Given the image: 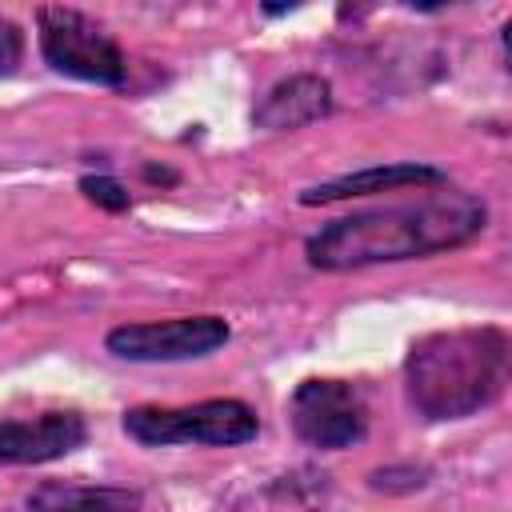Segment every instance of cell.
<instances>
[{
  "label": "cell",
  "instance_id": "obj_13",
  "mask_svg": "<svg viewBox=\"0 0 512 512\" xmlns=\"http://www.w3.org/2000/svg\"><path fill=\"white\" fill-rule=\"evenodd\" d=\"M24 56V32L8 16H0V76H12Z\"/></svg>",
  "mask_w": 512,
  "mask_h": 512
},
{
  "label": "cell",
  "instance_id": "obj_8",
  "mask_svg": "<svg viewBox=\"0 0 512 512\" xmlns=\"http://www.w3.org/2000/svg\"><path fill=\"white\" fill-rule=\"evenodd\" d=\"M448 184V172L424 160H392V164H372L360 172H344L332 180H320L312 188H304L296 200L304 208L316 204H336V200H352V196H376V192H400V188H440Z\"/></svg>",
  "mask_w": 512,
  "mask_h": 512
},
{
  "label": "cell",
  "instance_id": "obj_10",
  "mask_svg": "<svg viewBox=\"0 0 512 512\" xmlns=\"http://www.w3.org/2000/svg\"><path fill=\"white\" fill-rule=\"evenodd\" d=\"M28 512H140L144 492L120 484H76V480H40L24 496Z\"/></svg>",
  "mask_w": 512,
  "mask_h": 512
},
{
  "label": "cell",
  "instance_id": "obj_11",
  "mask_svg": "<svg viewBox=\"0 0 512 512\" xmlns=\"http://www.w3.org/2000/svg\"><path fill=\"white\" fill-rule=\"evenodd\" d=\"M80 192H84L96 208H104V212H128V208H132L128 188H124L116 176H108V172H88V176H80Z\"/></svg>",
  "mask_w": 512,
  "mask_h": 512
},
{
  "label": "cell",
  "instance_id": "obj_7",
  "mask_svg": "<svg viewBox=\"0 0 512 512\" xmlns=\"http://www.w3.org/2000/svg\"><path fill=\"white\" fill-rule=\"evenodd\" d=\"M84 444H88V420L72 408H56V412L0 424V464H12V468L60 460Z\"/></svg>",
  "mask_w": 512,
  "mask_h": 512
},
{
  "label": "cell",
  "instance_id": "obj_1",
  "mask_svg": "<svg viewBox=\"0 0 512 512\" xmlns=\"http://www.w3.org/2000/svg\"><path fill=\"white\" fill-rule=\"evenodd\" d=\"M484 228L488 204L476 192H428L420 200L364 208L316 228L304 240V260L320 272L424 260L472 244Z\"/></svg>",
  "mask_w": 512,
  "mask_h": 512
},
{
  "label": "cell",
  "instance_id": "obj_9",
  "mask_svg": "<svg viewBox=\"0 0 512 512\" xmlns=\"http://www.w3.org/2000/svg\"><path fill=\"white\" fill-rule=\"evenodd\" d=\"M336 108V96H332V84L316 72H296V76H284L276 80L252 108V128H264V132H292V128H304V124H316L324 116H332Z\"/></svg>",
  "mask_w": 512,
  "mask_h": 512
},
{
  "label": "cell",
  "instance_id": "obj_12",
  "mask_svg": "<svg viewBox=\"0 0 512 512\" xmlns=\"http://www.w3.org/2000/svg\"><path fill=\"white\" fill-rule=\"evenodd\" d=\"M428 484V468L420 464H384V468H372L368 472V488L372 492H416Z\"/></svg>",
  "mask_w": 512,
  "mask_h": 512
},
{
  "label": "cell",
  "instance_id": "obj_3",
  "mask_svg": "<svg viewBox=\"0 0 512 512\" xmlns=\"http://www.w3.org/2000/svg\"><path fill=\"white\" fill-rule=\"evenodd\" d=\"M124 432L140 448H176V444H200V448H240L260 436V416L248 400L216 396L196 400L180 408L140 404L124 412Z\"/></svg>",
  "mask_w": 512,
  "mask_h": 512
},
{
  "label": "cell",
  "instance_id": "obj_6",
  "mask_svg": "<svg viewBox=\"0 0 512 512\" xmlns=\"http://www.w3.org/2000/svg\"><path fill=\"white\" fill-rule=\"evenodd\" d=\"M232 340V328L224 316H172V320H140V324H116L104 336V348L116 360L132 364H176V360H200L220 352Z\"/></svg>",
  "mask_w": 512,
  "mask_h": 512
},
{
  "label": "cell",
  "instance_id": "obj_5",
  "mask_svg": "<svg viewBox=\"0 0 512 512\" xmlns=\"http://www.w3.org/2000/svg\"><path fill=\"white\" fill-rule=\"evenodd\" d=\"M288 420L308 448L340 452L368 436V400L352 380L308 376L288 396Z\"/></svg>",
  "mask_w": 512,
  "mask_h": 512
},
{
  "label": "cell",
  "instance_id": "obj_4",
  "mask_svg": "<svg viewBox=\"0 0 512 512\" xmlns=\"http://www.w3.org/2000/svg\"><path fill=\"white\" fill-rule=\"evenodd\" d=\"M36 40H40L44 64L60 76L100 84V88H120L128 80L124 48L112 40L104 24H96L80 8H64V4L36 8Z\"/></svg>",
  "mask_w": 512,
  "mask_h": 512
},
{
  "label": "cell",
  "instance_id": "obj_14",
  "mask_svg": "<svg viewBox=\"0 0 512 512\" xmlns=\"http://www.w3.org/2000/svg\"><path fill=\"white\" fill-rule=\"evenodd\" d=\"M144 180H152V184H176L180 176H176L172 168H156V164H144Z\"/></svg>",
  "mask_w": 512,
  "mask_h": 512
},
{
  "label": "cell",
  "instance_id": "obj_2",
  "mask_svg": "<svg viewBox=\"0 0 512 512\" xmlns=\"http://www.w3.org/2000/svg\"><path fill=\"white\" fill-rule=\"evenodd\" d=\"M512 340L504 328H444L420 336L404 356V396L424 420H464L508 388Z\"/></svg>",
  "mask_w": 512,
  "mask_h": 512
}]
</instances>
